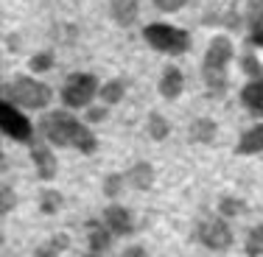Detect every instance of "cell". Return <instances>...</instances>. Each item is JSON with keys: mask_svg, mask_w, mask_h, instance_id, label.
<instances>
[{"mask_svg": "<svg viewBox=\"0 0 263 257\" xmlns=\"http://www.w3.org/2000/svg\"><path fill=\"white\" fill-rule=\"evenodd\" d=\"M40 131L45 134V140L51 143V146H59V148H76L81 154H92L98 148L96 134L65 109L48 112L40 121Z\"/></svg>", "mask_w": 263, "mask_h": 257, "instance_id": "obj_1", "label": "cell"}, {"mask_svg": "<svg viewBox=\"0 0 263 257\" xmlns=\"http://www.w3.org/2000/svg\"><path fill=\"white\" fill-rule=\"evenodd\" d=\"M51 98H53L51 87L36 81V78H31V76H17L3 87V101L14 104L17 109H20V106L23 109H45V106L51 104Z\"/></svg>", "mask_w": 263, "mask_h": 257, "instance_id": "obj_2", "label": "cell"}, {"mask_svg": "<svg viewBox=\"0 0 263 257\" xmlns=\"http://www.w3.org/2000/svg\"><path fill=\"white\" fill-rule=\"evenodd\" d=\"M233 56H235V51H233V42L227 36H216L208 45L204 59H202V78L210 90L218 92L227 87V67L233 62Z\"/></svg>", "mask_w": 263, "mask_h": 257, "instance_id": "obj_3", "label": "cell"}, {"mask_svg": "<svg viewBox=\"0 0 263 257\" xmlns=\"http://www.w3.org/2000/svg\"><path fill=\"white\" fill-rule=\"evenodd\" d=\"M143 39L160 53L168 56H179L191 51V34L182 28H174L168 23H152V26L143 28Z\"/></svg>", "mask_w": 263, "mask_h": 257, "instance_id": "obj_4", "label": "cell"}, {"mask_svg": "<svg viewBox=\"0 0 263 257\" xmlns=\"http://www.w3.org/2000/svg\"><path fill=\"white\" fill-rule=\"evenodd\" d=\"M96 95H101V84L92 73H73V76L65 78V87H62V101L70 109H81L87 106Z\"/></svg>", "mask_w": 263, "mask_h": 257, "instance_id": "obj_5", "label": "cell"}, {"mask_svg": "<svg viewBox=\"0 0 263 257\" xmlns=\"http://www.w3.org/2000/svg\"><path fill=\"white\" fill-rule=\"evenodd\" d=\"M0 129H3L6 137H11L17 143H34V126L14 104L3 101V106H0Z\"/></svg>", "mask_w": 263, "mask_h": 257, "instance_id": "obj_6", "label": "cell"}, {"mask_svg": "<svg viewBox=\"0 0 263 257\" xmlns=\"http://www.w3.org/2000/svg\"><path fill=\"white\" fill-rule=\"evenodd\" d=\"M199 238H202L204 246H208V249H216V252L233 246V229H230V224L224 221L221 215H208V218H202V221H199Z\"/></svg>", "mask_w": 263, "mask_h": 257, "instance_id": "obj_7", "label": "cell"}, {"mask_svg": "<svg viewBox=\"0 0 263 257\" xmlns=\"http://www.w3.org/2000/svg\"><path fill=\"white\" fill-rule=\"evenodd\" d=\"M31 160L36 165V176L42 182L53 179L56 171H59V162H56V154L51 151V146H45V140H34L31 143Z\"/></svg>", "mask_w": 263, "mask_h": 257, "instance_id": "obj_8", "label": "cell"}, {"mask_svg": "<svg viewBox=\"0 0 263 257\" xmlns=\"http://www.w3.org/2000/svg\"><path fill=\"white\" fill-rule=\"evenodd\" d=\"M104 227L112 232V235H129L135 229V221H132V212L121 204H109L104 210Z\"/></svg>", "mask_w": 263, "mask_h": 257, "instance_id": "obj_9", "label": "cell"}, {"mask_svg": "<svg viewBox=\"0 0 263 257\" xmlns=\"http://www.w3.org/2000/svg\"><path fill=\"white\" fill-rule=\"evenodd\" d=\"M247 28H249V45L263 48V0H249Z\"/></svg>", "mask_w": 263, "mask_h": 257, "instance_id": "obj_10", "label": "cell"}, {"mask_svg": "<svg viewBox=\"0 0 263 257\" xmlns=\"http://www.w3.org/2000/svg\"><path fill=\"white\" fill-rule=\"evenodd\" d=\"M109 14H112V20H115L121 28H126V26H132V23L137 20V14H140V3H137V0H112Z\"/></svg>", "mask_w": 263, "mask_h": 257, "instance_id": "obj_11", "label": "cell"}, {"mask_svg": "<svg viewBox=\"0 0 263 257\" xmlns=\"http://www.w3.org/2000/svg\"><path fill=\"white\" fill-rule=\"evenodd\" d=\"M182 87H185V78H182V73H179V67H165V73H162V78H160V95L168 98V101H174V98L182 95Z\"/></svg>", "mask_w": 263, "mask_h": 257, "instance_id": "obj_12", "label": "cell"}, {"mask_svg": "<svg viewBox=\"0 0 263 257\" xmlns=\"http://www.w3.org/2000/svg\"><path fill=\"white\" fill-rule=\"evenodd\" d=\"M126 182L135 190H148V187L154 185V168L152 162H135V165L129 168L126 173Z\"/></svg>", "mask_w": 263, "mask_h": 257, "instance_id": "obj_13", "label": "cell"}, {"mask_svg": "<svg viewBox=\"0 0 263 257\" xmlns=\"http://www.w3.org/2000/svg\"><path fill=\"white\" fill-rule=\"evenodd\" d=\"M87 235H90V252H92V257L104 254L106 246H109V241H112V232L104 227V221H90V224H87Z\"/></svg>", "mask_w": 263, "mask_h": 257, "instance_id": "obj_14", "label": "cell"}, {"mask_svg": "<svg viewBox=\"0 0 263 257\" xmlns=\"http://www.w3.org/2000/svg\"><path fill=\"white\" fill-rule=\"evenodd\" d=\"M241 104L247 106L252 115H263V78L249 81L241 90Z\"/></svg>", "mask_w": 263, "mask_h": 257, "instance_id": "obj_15", "label": "cell"}, {"mask_svg": "<svg viewBox=\"0 0 263 257\" xmlns=\"http://www.w3.org/2000/svg\"><path fill=\"white\" fill-rule=\"evenodd\" d=\"M260 151H263V123L247 129L235 146V154H241V156L243 154H260Z\"/></svg>", "mask_w": 263, "mask_h": 257, "instance_id": "obj_16", "label": "cell"}, {"mask_svg": "<svg viewBox=\"0 0 263 257\" xmlns=\"http://www.w3.org/2000/svg\"><path fill=\"white\" fill-rule=\"evenodd\" d=\"M216 121H210V117H196V121L191 123V129H187V134H191V143H213V137H216Z\"/></svg>", "mask_w": 263, "mask_h": 257, "instance_id": "obj_17", "label": "cell"}, {"mask_svg": "<svg viewBox=\"0 0 263 257\" xmlns=\"http://www.w3.org/2000/svg\"><path fill=\"white\" fill-rule=\"evenodd\" d=\"M62 204H65V196H62L59 190H42V193H40V210L45 212V215L59 212Z\"/></svg>", "mask_w": 263, "mask_h": 257, "instance_id": "obj_18", "label": "cell"}, {"mask_svg": "<svg viewBox=\"0 0 263 257\" xmlns=\"http://www.w3.org/2000/svg\"><path fill=\"white\" fill-rule=\"evenodd\" d=\"M243 252H247L249 257H263V224H255V227L249 229Z\"/></svg>", "mask_w": 263, "mask_h": 257, "instance_id": "obj_19", "label": "cell"}, {"mask_svg": "<svg viewBox=\"0 0 263 257\" xmlns=\"http://www.w3.org/2000/svg\"><path fill=\"white\" fill-rule=\"evenodd\" d=\"M168 134H171V123L162 115H157V112H152V115H148V137H152V140H165Z\"/></svg>", "mask_w": 263, "mask_h": 257, "instance_id": "obj_20", "label": "cell"}, {"mask_svg": "<svg viewBox=\"0 0 263 257\" xmlns=\"http://www.w3.org/2000/svg\"><path fill=\"white\" fill-rule=\"evenodd\" d=\"M123 95H126V87H123V81H118V78L106 81V84L101 87V98H104L106 104H118V101H123Z\"/></svg>", "mask_w": 263, "mask_h": 257, "instance_id": "obj_21", "label": "cell"}, {"mask_svg": "<svg viewBox=\"0 0 263 257\" xmlns=\"http://www.w3.org/2000/svg\"><path fill=\"white\" fill-rule=\"evenodd\" d=\"M243 210H247V202H241V199H235V196H227V199L218 202V212H221V218H235V215H241Z\"/></svg>", "mask_w": 263, "mask_h": 257, "instance_id": "obj_22", "label": "cell"}, {"mask_svg": "<svg viewBox=\"0 0 263 257\" xmlns=\"http://www.w3.org/2000/svg\"><path fill=\"white\" fill-rule=\"evenodd\" d=\"M28 67L34 73H45V70H51L53 67V53L51 51H40V53H34L28 59Z\"/></svg>", "mask_w": 263, "mask_h": 257, "instance_id": "obj_23", "label": "cell"}, {"mask_svg": "<svg viewBox=\"0 0 263 257\" xmlns=\"http://www.w3.org/2000/svg\"><path fill=\"white\" fill-rule=\"evenodd\" d=\"M123 173H109V176L104 179V196L106 199H118L121 196V190H123Z\"/></svg>", "mask_w": 263, "mask_h": 257, "instance_id": "obj_24", "label": "cell"}, {"mask_svg": "<svg viewBox=\"0 0 263 257\" xmlns=\"http://www.w3.org/2000/svg\"><path fill=\"white\" fill-rule=\"evenodd\" d=\"M14 204H17L14 190H11L9 185H3V187H0V212H3V215H6V212H11V210H14Z\"/></svg>", "mask_w": 263, "mask_h": 257, "instance_id": "obj_25", "label": "cell"}, {"mask_svg": "<svg viewBox=\"0 0 263 257\" xmlns=\"http://www.w3.org/2000/svg\"><path fill=\"white\" fill-rule=\"evenodd\" d=\"M187 0H154V6H157L160 11H165V14H171V11H179Z\"/></svg>", "mask_w": 263, "mask_h": 257, "instance_id": "obj_26", "label": "cell"}, {"mask_svg": "<svg viewBox=\"0 0 263 257\" xmlns=\"http://www.w3.org/2000/svg\"><path fill=\"white\" fill-rule=\"evenodd\" d=\"M241 65H243V73H252V76H258V73H260V62L255 59L252 53H243Z\"/></svg>", "mask_w": 263, "mask_h": 257, "instance_id": "obj_27", "label": "cell"}, {"mask_svg": "<svg viewBox=\"0 0 263 257\" xmlns=\"http://www.w3.org/2000/svg\"><path fill=\"white\" fill-rule=\"evenodd\" d=\"M118 257H146V249H143V246H126Z\"/></svg>", "mask_w": 263, "mask_h": 257, "instance_id": "obj_28", "label": "cell"}, {"mask_svg": "<svg viewBox=\"0 0 263 257\" xmlns=\"http://www.w3.org/2000/svg\"><path fill=\"white\" fill-rule=\"evenodd\" d=\"M87 117H90V121H104V117H106V109H101V106H90Z\"/></svg>", "mask_w": 263, "mask_h": 257, "instance_id": "obj_29", "label": "cell"}, {"mask_svg": "<svg viewBox=\"0 0 263 257\" xmlns=\"http://www.w3.org/2000/svg\"><path fill=\"white\" fill-rule=\"evenodd\" d=\"M34 257H59V252H53V249L45 243V246H40V249H36V254H34Z\"/></svg>", "mask_w": 263, "mask_h": 257, "instance_id": "obj_30", "label": "cell"}, {"mask_svg": "<svg viewBox=\"0 0 263 257\" xmlns=\"http://www.w3.org/2000/svg\"><path fill=\"white\" fill-rule=\"evenodd\" d=\"M9 51H20V45H17V36H9Z\"/></svg>", "mask_w": 263, "mask_h": 257, "instance_id": "obj_31", "label": "cell"}]
</instances>
